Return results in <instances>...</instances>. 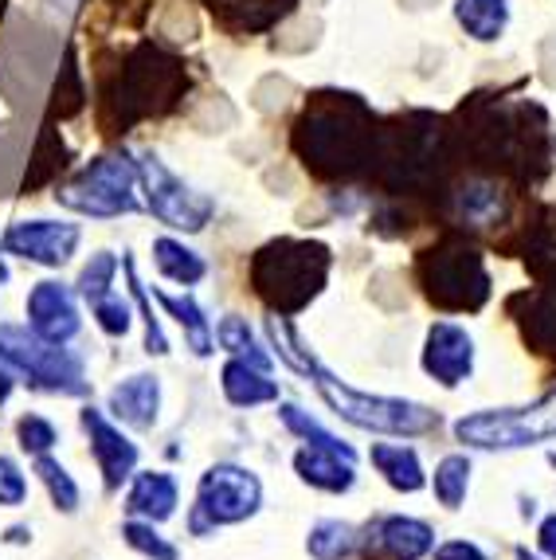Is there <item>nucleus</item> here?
<instances>
[{
  "label": "nucleus",
  "mask_w": 556,
  "mask_h": 560,
  "mask_svg": "<svg viewBox=\"0 0 556 560\" xmlns=\"http://www.w3.org/2000/svg\"><path fill=\"white\" fill-rule=\"evenodd\" d=\"M518 560H541L537 552H529V549H518Z\"/></svg>",
  "instance_id": "nucleus-42"
},
{
  "label": "nucleus",
  "mask_w": 556,
  "mask_h": 560,
  "mask_svg": "<svg viewBox=\"0 0 556 560\" xmlns=\"http://www.w3.org/2000/svg\"><path fill=\"white\" fill-rule=\"evenodd\" d=\"M121 271H126V282H130V294H134V302H138V306H141V318H146V353H149V357H165V353H169V337H165V329H161V318H158V314H153V302H149V290L141 287L138 267H134L130 255L121 259Z\"/></svg>",
  "instance_id": "nucleus-31"
},
{
  "label": "nucleus",
  "mask_w": 556,
  "mask_h": 560,
  "mask_svg": "<svg viewBox=\"0 0 556 560\" xmlns=\"http://www.w3.org/2000/svg\"><path fill=\"white\" fill-rule=\"evenodd\" d=\"M9 282V267H4V259H0V287Z\"/></svg>",
  "instance_id": "nucleus-43"
},
{
  "label": "nucleus",
  "mask_w": 556,
  "mask_h": 560,
  "mask_svg": "<svg viewBox=\"0 0 556 560\" xmlns=\"http://www.w3.org/2000/svg\"><path fill=\"white\" fill-rule=\"evenodd\" d=\"M176 502H181V490H176V478L165 470H134V486L126 494V510L141 522H169L176 514Z\"/></svg>",
  "instance_id": "nucleus-17"
},
{
  "label": "nucleus",
  "mask_w": 556,
  "mask_h": 560,
  "mask_svg": "<svg viewBox=\"0 0 556 560\" xmlns=\"http://www.w3.org/2000/svg\"><path fill=\"white\" fill-rule=\"evenodd\" d=\"M0 361L12 364L20 376H28L36 388L59 396H86L91 381H86L83 357L71 353L67 346H51L44 337H36L28 326H0Z\"/></svg>",
  "instance_id": "nucleus-7"
},
{
  "label": "nucleus",
  "mask_w": 556,
  "mask_h": 560,
  "mask_svg": "<svg viewBox=\"0 0 556 560\" xmlns=\"http://www.w3.org/2000/svg\"><path fill=\"white\" fill-rule=\"evenodd\" d=\"M86 106V91H83V75H79V67H74V56L67 51L63 67H59V79H56V91H51V118H74V114Z\"/></svg>",
  "instance_id": "nucleus-33"
},
{
  "label": "nucleus",
  "mask_w": 556,
  "mask_h": 560,
  "mask_svg": "<svg viewBox=\"0 0 556 560\" xmlns=\"http://www.w3.org/2000/svg\"><path fill=\"white\" fill-rule=\"evenodd\" d=\"M431 490H436L439 505H447V510H459V505L466 502V490H471V458H466V455L439 458L436 478H431Z\"/></svg>",
  "instance_id": "nucleus-29"
},
{
  "label": "nucleus",
  "mask_w": 556,
  "mask_h": 560,
  "mask_svg": "<svg viewBox=\"0 0 556 560\" xmlns=\"http://www.w3.org/2000/svg\"><path fill=\"white\" fill-rule=\"evenodd\" d=\"M91 314L94 322H99V329H103L106 337H126L134 326V310L126 306V302L118 299V294H103V299H94L91 302Z\"/></svg>",
  "instance_id": "nucleus-37"
},
{
  "label": "nucleus",
  "mask_w": 556,
  "mask_h": 560,
  "mask_svg": "<svg viewBox=\"0 0 556 560\" xmlns=\"http://www.w3.org/2000/svg\"><path fill=\"white\" fill-rule=\"evenodd\" d=\"M16 440H20V447L28 451V455L39 458L59 443V431H56V423H51V420H44V416L28 411V416H20V423H16Z\"/></svg>",
  "instance_id": "nucleus-36"
},
{
  "label": "nucleus",
  "mask_w": 556,
  "mask_h": 560,
  "mask_svg": "<svg viewBox=\"0 0 556 560\" xmlns=\"http://www.w3.org/2000/svg\"><path fill=\"white\" fill-rule=\"evenodd\" d=\"M138 185L146 188L149 212L158 215L161 224L176 228V232H205L216 212V200L188 188L176 173H169L158 153H146L138 161Z\"/></svg>",
  "instance_id": "nucleus-10"
},
{
  "label": "nucleus",
  "mask_w": 556,
  "mask_h": 560,
  "mask_svg": "<svg viewBox=\"0 0 556 560\" xmlns=\"http://www.w3.org/2000/svg\"><path fill=\"white\" fill-rule=\"evenodd\" d=\"M294 470L298 478L306 486H314V490H325V494H345V490H352V482H357V463L345 455H337V451L329 447H298L294 455Z\"/></svg>",
  "instance_id": "nucleus-19"
},
{
  "label": "nucleus",
  "mask_w": 556,
  "mask_h": 560,
  "mask_svg": "<svg viewBox=\"0 0 556 560\" xmlns=\"http://www.w3.org/2000/svg\"><path fill=\"white\" fill-rule=\"evenodd\" d=\"M153 299L161 302V306L169 310L176 318V326L185 329V341H188V349H193L196 357H208L216 349V337H212V326H208V318H205V310L196 306V299H176V294H165V290H153Z\"/></svg>",
  "instance_id": "nucleus-24"
},
{
  "label": "nucleus",
  "mask_w": 556,
  "mask_h": 560,
  "mask_svg": "<svg viewBox=\"0 0 556 560\" xmlns=\"http://www.w3.org/2000/svg\"><path fill=\"white\" fill-rule=\"evenodd\" d=\"M56 200L63 208H71V212L94 215V220H114V215L138 212V161L126 158V153L91 161L83 173H74L59 188Z\"/></svg>",
  "instance_id": "nucleus-8"
},
{
  "label": "nucleus",
  "mask_w": 556,
  "mask_h": 560,
  "mask_svg": "<svg viewBox=\"0 0 556 560\" xmlns=\"http://www.w3.org/2000/svg\"><path fill=\"white\" fill-rule=\"evenodd\" d=\"M278 420H282V428H287L290 435H298V440L310 443V447H329V451H337V455L357 463V451H352L345 440H337L334 431H325L317 420H310V411H302L298 404H282V408H278Z\"/></svg>",
  "instance_id": "nucleus-28"
},
{
  "label": "nucleus",
  "mask_w": 556,
  "mask_h": 560,
  "mask_svg": "<svg viewBox=\"0 0 556 560\" xmlns=\"http://www.w3.org/2000/svg\"><path fill=\"white\" fill-rule=\"evenodd\" d=\"M220 388L223 400L235 404V408H259V404L278 400V381H270L267 369L247 364L243 357H232L220 369Z\"/></svg>",
  "instance_id": "nucleus-20"
},
{
  "label": "nucleus",
  "mask_w": 556,
  "mask_h": 560,
  "mask_svg": "<svg viewBox=\"0 0 556 560\" xmlns=\"http://www.w3.org/2000/svg\"><path fill=\"white\" fill-rule=\"evenodd\" d=\"M153 262H158V271L165 275L169 282H176V287H196V282H205V275H208L205 255H196L193 247H185V243L173 240V235L153 240Z\"/></svg>",
  "instance_id": "nucleus-23"
},
{
  "label": "nucleus",
  "mask_w": 556,
  "mask_h": 560,
  "mask_svg": "<svg viewBox=\"0 0 556 560\" xmlns=\"http://www.w3.org/2000/svg\"><path fill=\"white\" fill-rule=\"evenodd\" d=\"M121 537H126V545H130L134 552H141V557H149V560H181V549H176L169 537H161V533L153 529V522L134 517V522L121 525Z\"/></svg>",
  "instance_id": "nucleus-34"
},
{
  "label": "nucleus",
  "mask_w": 556,
  "mask_h": 560,
  "mask_svg": "<svg viewBox=\"0 0 556 560\" xmlns=\"http://www.w3.org/2000/svg\"><path fill=\"white\" fill-rule=\"evenodd\" d=\"M67 168V150H63V138H59L56 126H44L39 130V141H36V153H32V165L24 173V192L39 185H51Z\"/></svg>",
  "instance_id": "nucleus-27"
},
{
  "label": "nucleus",
  "mask_w": 556,
  "mask_h": 560,
  "mask_svg": "<svg viewBox=\"0 0 556 560\" xmlns=\"http://www.w3.org/2000/svg\"><path fill=\"white\" fill-rule=\"evenodd\" d=\"M216 341H220V349H228L232 357H243L247 364H259V369L270 373V353H263V349L255 346V334H251L247 318L228 314V318L216 326Z\"/></svg>",
  "instance_id": "nucleus-30"
},
{
  "label": "nucleus",
  "mask_w": 556,
  "mask_h": 560,
  "mask_svg": "<svg viewBox=\"0 0 556 560\" xmlns=\"http://www.w3.org/2000/svg\"><path fill=\"white\" fill-rule=\"evenodd\" d=\"M28 329L51 346H67L79 329H83V318H79V306H74V294L63 287V282H36L28 294Z\"/></svg>",
  "instance_id": "nucleus-15"
},
{
  "label": "nucleus",
  "mask_w": 556,
  "mask_h": 560,
  "mask_svg": "<svg viewBox=\"0 0 556 560\" xmlns=\"http://www.w3.org/2000/svg\"><path fill=\"white\" fill-rule=\"evenodd\" d=\"M83 431L91 435V455L94 463H99V470H103V482L106 490H121V482L126 478H134V470H138V443L130 440V435H121V428H114L111 420H106V411L99 408H83Z\"/></svg>",
  "instance_id": "nucleus-14"
},
{
  "label": "nucleus",
  "mask_w": 556,
  "mask_h": 560,
  "mask_svg": "<svg viewBox=\"0 0 556 560\" xmlns=\"http://www.w3.org/2000/svg\"><path fill=\"white\" fill-rule=\"evenodd\" d=\"M454 16L466 28V36L483 39H498L506 32V20H510V0H459L454 4Z\"/></svg>",
  "instance_id": "nucleus-25"
},
{
  "label": "nucleus",
  "mask_w": 556,
  "mask_h": 560,
  "mask_svg": "<svg viewBox=\"0 0 556 560\" xmlns=\"http://www.w3.org/2000/svg\"><path fill=\"white\" fill-rule=\"evenodd\" d=\"M537 549L545 552L548 560H556V514H548L537 529Z\"/></svg>",
  "instance_id": "nucleus-40"
},
{
  "label": "nucleus",
  "mask_w": 556,
  "mask_h": 560,
  "mask_svg": "<svg viewBox=\"0 0 556 560\" xmlns=\"http://www.w3.org/2000/svg\"><path fill=\"white\" fill-rule=\"evenodd\" d=\"M263 505V482L247 467L235 463H216L196 482V505L188 514V529L196 537L216 533L220 525H240L259 514Z\"/></svg>",
  "instance_id": "nucleus-9"
},
{
  "label": "nucleus",
  "mask_w": 556,
  "mask_h": 560,
  "mask_svg": "<svg viewBox=\"0 0 556 560\" xmlns=\"http://www.w3.org/2000/svg\"><path fill=\"white\" fill-rule=\"evenodd\" d=\"M416 275L427 302L447 314H474L490 299V275H486L483 255L459 232H447L427 252H419Z\"/></svg>",
  "instance_id": "nucleus-5"
},
{
  "label": "nucleus",
  "mask_w": 556,
  "mask_h": 560,
  "mask_svg": "<svg viewBox=\"0 0 556 560\" xmlns=\"http://www.w3.org/2000/svg\"><path fill=\"white\" fill-rule=\"evenodd\" d=\"M24 498H28V478L9 455H0V505H24Z\"/></svg>",
  "instance_id": "nucleus-38"
},
{
  "label": "nucleus",
  "mask_w": 556,
  "mask_h": 560,
  "mask_svg": "<svg viewBox=\"0 0 556 560\" xmlns=\"http://www.w3.org/2000/svg\"><path fill=\"white\" fill-rule=\"evenodd\" d=\"M36 475H39V482L47 486V498H51V505H56L59 514H74V510H79V486L67 475L63 463H56L51 455H39Z\"/></svg>",
  "instance_id": "nucleus-32"
},
{
  "label": "nucleus",
  "mask_w": 556,
  "mask_h": 560,
  "mask_svg": "<svg viewBox=\"0 0 556 560\" xmlns=\"http://www.w3.org/2000/svg\"><path fill=\"white\" fill-rule=\"evenodd\" d=\"M369 458L372 467L384 475V482L392 490H399V494H419L427 486L424 463H419L416 447H404V443H372Z\"/></svg>",
  "instance_id": "nucleus-22"
},
{
  "label": "nucleus",
  "mask_w": 556,
  "mask_h": 560,
  "mask_svg": "<svg viewBox=\"0 0 556 560\" xmlns=\"http://www.w3.org/2000/svg\"><path fill=\"white\" fill-rule=\"evenodd\" d=\"M372 110L357 94L322 91L306 103L294 126V153L317 177H349L352 168L372 161Z\"/></svg>",
  "instance_id": "nucleus-2"
},
{
  "label": "nucleus",
  "mask_w": 556,
  "mask_h": 560,
  "mask_svg": "<svg viewBox=\"0 0 556 560\" xmlns=\"http://www.w3.org/2000/svg\"><path fill=\"white\" fill-rule=\"evenodd\" d=\"M79 240H83V228L67 220H20L4 232L0 252L20 255L36 267H63L79 252Z\"/></svg>",
  "instance_id": "nucleus-11"
},
{
  "label": "nucleus",
  "mask_w": 556,
  "mask_h": 560,
  "mask_svg": "<svg viewBox=\"0 0 556 560\" xmlns=\"http://www.w3.org/2000/svg\"><path fill=\"white\" fill-rule=\"evenodd\" d=\"M419 364H424V373L431 381H439L443 388H454V384H463L474 373V337L463 326H454V322H436L427 329Z\"/></svg>",
  "instance_id": "nucleus-13"
},
{
  "label": "nucleus",
  "mask_w": 556,
  "mask_h": 560,
  "mask_svg": "<svg viewBox=\"0 0 556 560\" xmlns=\"http://www.w3.org/2000/svg\"><path fill=\"white\" fill-rule=\"evenodd\" d=\"M431 549H436V529L404 514L377 517L357 545L361 560H424Z\"/></svg>",
  "instance_id": "nucleus-12"
},
{
  "label": "nucleus",
  "mask_w": 556,
  "mask_h": 560,
  "mask_svg": "<svg viewBox=\"0 0 556 560\" xmlns=\"http://www.w3.org/2000/svg\"><path fill=\"white\" fill-rule=\"evenodd\" d=\"M267 334H270V341H275L278 357H282L294 373L310 376L314 388H317V396L329 404V411L341 416L345 423H352V428L377 431V435H404V440H416V435H431V431H439V411L424 408V404L396 400V396L357 393V388L341 384L314 353H310V349H302V341L294 337V329H290L287 318L270 314Z\"/></svg>",
  "instance_id": "nucleus-1"
},
{
  "label": "nucleus",
  "mask_w": 556,
  "mask_h": 560,
  "mask_svg": "<svg viewBox=\"0 0 556 560\" xmlns=\"http://www.w3.org/2000/svg\"><path fill=\"white\" fill-rule=\"evenodd\" d=\"M329 267H334V252L325 243L282 235V240H270L267 247L255 252L247 279L270 314L290 318L322 294Z\"/></svg>",
  "instance_id": "nucleus-4"
},
{
  "label": "nucleus",
  "mask_w": 556,
  "mask_h": 560,
  "mask_svg": "<svg viewBox=\"0 0 556 560\" xmlns=\"http://www.w3.org/2000/svg\"><path fill=\"white\" fill-rule=\"evenodd\" d=\"M212 16L232 32H267L294 9V0H208Z\"/></svg>",
  "instance_id": "nucleus-21"
},
{
  "label": "nucleus",
  "mask_w": 556,
  "mask_h": 560,
  "mask_svg": "<svg viewBox=\"0 0 556 560\" xmlns=\"http://www.w3.org/2000/svg\"><path fill=\"white\" fill-rule=\"evenodd\" d=\"M114 275H118V259H114L111 252H99L83 267V275H79L74 287H79V294H83L86 302H94V299H103V294H111Z\"/></svg>",
  "instance_id": "nucleus-35"
},
{
  "label": "nucleus",
  "mask_w": 556,
  "mask_h": 560,
  "mask_svg": "<svg viewBox=\"0 0 556 560\" xmlns=\"http://www.w3.org/2000/svg\"><path fill=\"white\" fill-rule=\"evenodd\" d=\"M4 541H9V545H24V541H32V529H24V525H16V529L4 533Z\"/></svg>",
  "instance_id": "nucleus-41"
},
{
  "label": "nucleus",
  "mask_w": 556,
  "mask_h": 560,
  "mask_svg": "<svg viewBox=\"0 0 556 560\" xmlns=\"http://www.w3.org/2000/svg\"><path fill=\"white\" fill-rule=\"evenodd\" d=\"M185 63L173 59L169 51L153 44L134 47V56L126 59V67L118 71L111 86L103 94V130L106 133H126L134 121L161 118L165 110H173L185 98Z\"/></svg>",
  "instance_id": "nucleus-3"
},
{
  "label": "nucleus",
  "mask_w": 556,
  "mask_h": 560,
  "mask_svg": "<svg viewBox=\"0 0 556 560\" xmlns=\"http://www.w3.org/2000/svg\"><path fill=\"white\" fill-rule=\"evenodd\" d=\"M357 545H361L357 529H352L349 522H337V517L317 522L306 537V552L314 560H349L352 552H357Z\"/></svg>",
  "instance_id": "nucleus-26"
},
{
  "label": "nucleus",
  "mask_w": 556,
  "mask_h": 560,
  "mask_svg": "<svg viewBox=\"0 0 556 560\" xmlns=\"http://www.w3.org/2000/svg\"><path fill=\"white\" fill-rule=\"evenodd\" d=\"M158 411H161V376H153V373L130 376V381H121L111 393V416L138 431L153 428V423H158Z\"/></svg>",
  "instance_id": "nucleus-18"
},
{
  "label": "nucleus",
  "mask_w": 556,
  "mask_h": 560,
  "mask_svg": "<svg viewBox=\"0 0 556 560\" xmlns=\"http://www.w3.org/2000/svg\"><path fill=\"white\" fill-rule=\"evenodd\" d=\"M454 440L474 451H521L556 440V393L541 396L525 408L471 411L454 423Z\"/></svg>",
  "instance_id": "nucleus-6"
},
{
  "label": "nucleus",
  "mask_w": 556,
  "mask_h": 560,
  "mask_svg": "<svg viewBox=\"0 0 556 560\" xmlns=\"http://www.w3.org/2000/svg\"><path fill=\"white\" fill-rule=\"evenodd\" d=\"M510 318H518L521 334L533 346V353L556 357V290L541 287V290H521L506 302Z\"/></svg>",
  "instance_id": "nucleus-16"
},
{
  "label": "nucleus",
  "mask_w": 556,
  "mask_h": 560,
  "mask_svg": "<svg viewBox=\"0 0 556 560\" xmlns=\"http://www.w3.org/2000/svg\"><path fill=\"white\" fill-rule=\"evenodd\" d=\"M431 560H490V557H486L474 541H443L436 552H431Z\"/></svg>",
  "instance_id": "nucleus-39"
}]
</instances>
